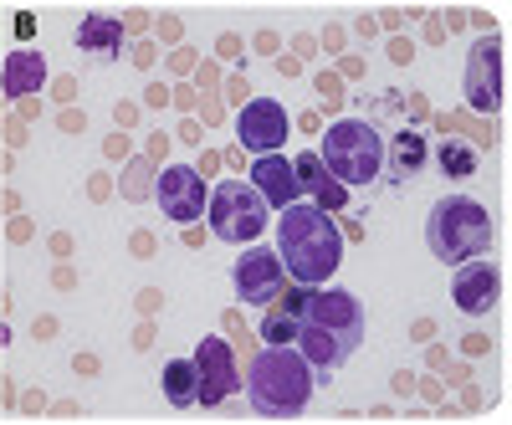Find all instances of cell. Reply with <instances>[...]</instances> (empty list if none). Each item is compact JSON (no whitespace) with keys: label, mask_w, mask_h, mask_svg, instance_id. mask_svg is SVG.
I'll return each mask as SVG.
<instances>
[{"label":"cell","mask_w":512,"mask_h":425,"mask_svg":"<svg viewBox=\"0 0 512 425\" xmlns=\"http://www.w3.org/2000/svg\"><path fill=\"white\" fill-rule=\"evenodd\" d=\"M282 277H287V267H282L277 251H267V246H251L246 257H236V272H231L236 292L246 297V303H256V308H267L272 297L282 292Z\"/></svg>","instance_id":"9"},{"label":"cell","mask_w":512,"mask_h":425,"mask_svg":"<svg viewBox=\"0 0 512 425\" xmlns=\"http://www.w3.org/2000/svg\"><path fill=\"white\" fill-rule=\"evenodd\" d=\"M251 190L267 200V210H287L303 200V185H297V169L282 154H262L251 164Z\"/></svg>","instance_id":"12"},{"label":"cell","mask_w":512,"mask_h":425,"mask_svg":"<svg viewBox=\"0 0 512 425\" xmlns=\"http://www.w3.org/2000/svg\"><path fill=\"white\" fill-rule=\"evenodd\" d=\"M154 200H159V210H164L169 221L190 226V221L205 216V180L195 175L190 164H169L164 175H159V185H154Z\"/></svg>","instance_id":"8"},{"label":"cell","mask_w":512,"mask_h":425,"mask_svg":"<svg viewBox=\"0 0 512 425\" xmlns=\"http://www.w3.org/2000/svg\"><path fill=\"white\" fill-rule=\"evenodd\" d=\"M246 395H251L256 410L272 415V420L303 415L308 400H313V364L292 344H267L246 369Z\"/></svg>","instance_id":"3"},{"label":"cell","mask_w":512,"mask_h":425,"mask_svg":"<svg viewBox=\"0 0 512 425\" xmlns=\"http://www.w3.org/2000/svg\"><path fill=\"white\" fill-rule=\"evenodd\" d=\"M297 354L318 369H338L359 344H364V308L359 297L344 287L308 292L303 297V318H297Z\"/></svg>","instance_id":"1"},{"label":"cell","mask_w":512,"mask_h":425,"mask_svg":"<svg viewBox=\"0 0 512 425\" xmlns=\"http://www.w3.org/2000/svg\"><path fill=\"white\" fill-rule=\"evenodd\" d=\"M303 297H308V287L297 282V287H287V297L277 292L272 303H267V318H262V338H267V344H292V338H297V318H303Z\"/></svg>","instance_id":"14"},{"label":"cell","mask_w":512,"mask_h":425,"mask_svg":"<svg viewBox=\"0 0 512 425\" xmlns=\"http://www.w3.org/2000/svg\"><path fill=\"white\" fill-rule=\"evenodd\" d=\"M205 216L221 241H256L267 231V200L241 180H221L205 200Z\"/></svg>","instance_id":"6"},{"label":"cell","mask_w":512,"mask_h":425,"mask_svg":"<svg viewBox=\"0 0 512 425\" xmlns=\"http://www.w3.org/2000/svg\"><path fill=\"white\" fill-rule=\"evenodd\" d=\"M292 169H297V185H303V190H308V195H313L323 210H344V205H349V190H344V185H338V180L328 175L318 154H303V159H297Z\"/></svg>","instance_id":"16"},{"label":"cell","mask_w":512,"mask_h":425,"mask_svg":"<svg viewBox=\"0 0 512 425\" xmlns=\"http://www.w3.org/2000/svg\"><path fill=\"white\" fill-rule=\"evenodd\" d=\"M236 390H241V374H236L226 338H200V349H195V405H221Z\"/></svg>","instance_id":"7"},{"label":"cell","mask_w":512,"mask_h":425,"mask_svg":"<svg viewBox=\"0 0 512 425\" xmlns=\"http://www.w3.org/2000/svg\"><path fill=\"white\" fill-rule=\"evenodd\" d=\"M425 246H431V257H441L446 267H461V262L482 257L492 246V216L477 200L451 195L431 210V221H425Z\"/></svg>","instance_id":"5"},{"label":"cell","mask_w":512,"mask_h":425,"mask_svg":"<svg viewBox=\"0 0 512 425\" xmlns=\"http://www.w3.org/2000/svg\"><path fill=\"white\" fill-rule=\"evenodd\" d=\"M318 159L344 190H359V185H374L384 175V139L369 118H338L323 134Z\"/></svg>","instance_id":"4"},{"label":"cell","mask_w":512,"mask_h":425,"mask_svg":"<svg viewBox=\"0 0 512 425\" xmlns=\"http://www.w3.org/2000/svg\"><path fill=\"white\" fill-rule=\"evenodd\" d=\"M425 154H431V149H425V134L405 129V134H395L390 154H384V169H390V180H410V175H420Z\"/></svg>","instance_id":"18"},{"label":"cell","mask_w":512,"mask_h":425,"mask_svg":"<svg viewBox=\"0 0 512 425\" xmlns=\"http://www.w3.org/2000/svg\"><path fill=\"white\" fill-rule=\"evenodd\" d=\"M497 292H502V282H497V272L487 267V262H461V272H456V282H451V297H456V308L461 313H492V303H497Z\"/></svg>","instance_id":"13"},{"label":"cell","mask_w":512,"mask_h":425,"mask_svg":"<svg viewBox=\"0 0 512 425\" xmlns=\"http://www.w3.org/2000/svg\"><path fill=\"white\" fill-rule=\"evenodd\" d=\"M77 47L82 52H93V57H118L123 52V21H113V16H88L82 21V31H77Z\"/></svg>","instance_id":"17"},{"label":"cell","mask_w":512,"mask_h":425,"mask_svg":"<svg viewBox=\"0 0 512 425\" xmlns=\"http://www.w3.org/2000/svg\"><path fill=\"white\" fill-rule=\"evenodd\" d=\"M277 246L287 257L292 282H303V287L328 282L338 262H344V231L333 226L323 205H287L277 221Z\"/></svg>","instance_id":"2"},{"label":"cell","mask_w":512,"mask_h":425,"mask_svg":"<svg viewBox=\"0 0 512 425\" xmlns=\"http://www.w3.org/2000/svg\"><path fill=\"white\" fill-rule=\"evenodd\" d=\"M164 395L169 405H195V359H169L164 364Z\"/></svg>","instance_id":"20"},{"label":"cell","mask_w":512,"mask_h":425,"mask_svg":"<svg viewBox=\"0 0 512 425\" xmlns=\"http://www.w3.org/2000/svg\"><path fill=\"white\" fill-rule=\"evenodd\" d=\"M466 103H472L477 113H492L502 103V52L497 41H477L472 57H466Z\"/></svg>","instance_id":"11"},{"label":"cell","mask_w":512,"mask_h":425,"mask_svg":"<svg viewBox=\"0 0 512 425\" xmlns=\"http://www.w3.org/2000/svg\"><path fill=\"white\" fill-rule=\"evenodd\" d=\"M41 82H47V62H41V52L21 47L6 57V67H0V88H6L11 98H26V93H41Z\"/></svg>","instance_id":"15"},{"label":"cell","mask_w":512,"mask_h":425,"mask_svg":"<svg viewBox=\"0 0 512 425\" xmlns=\"http://www.w3.org/2000/svg\"><path fill=\"white\" fill-rule=\"evenodd\" d=\"M436 164L446 169L451 180H466V175H477V149H472V144H461L456 134H446V139L436 144Z\"/></svg>","instance_id":"19"},{"label":"cell","mask_w":512,"mask_h":425,"mask_svg":"<svg viewBox=\"0 0 512 425\" xmlns=\"http://www.w3.org/2000/svg\"><path fill=\"white\" fill-rule=\"evenodd\" d=\"M236 134H241V144H246L256 159L277 154V149L287 144V108L272 103V98H251V103L241 108V118H236Z\"/></svg>","instance_id":"10"}]
</instances>
